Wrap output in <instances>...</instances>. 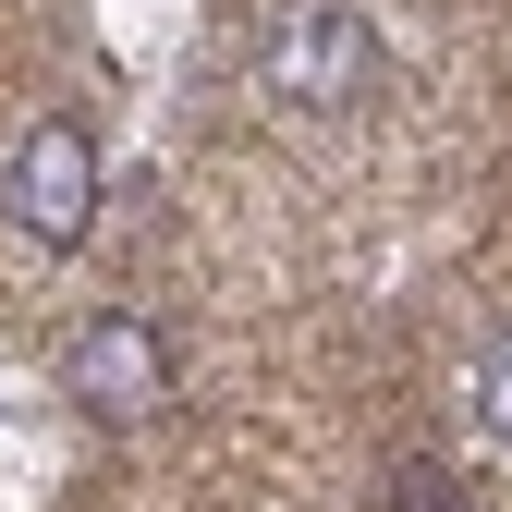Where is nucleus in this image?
I'll return each mask as SVG.
<instances>
[{"instance_id":"1","label":"nucleus","mask_w":512,"mask_h":512,"mask_svg":"<svg viewBox=\"0 0 512 512\" xmlns=\"http://www.w3.org/2000/svg\"><path fill=\"white\" fill-rule=\"evenodd\" d=\"M256 86L281 110H305V122H330V110H354L378 86V25L354 0H281L256 25Z\"/></svg>"},{"instance_id":"2","label":"nucleus","mask_w":512,"mask_h":512,"mask_svg":"<svg viewBox=\"0 0 512 512\" xmlns=\"http://www.w3.org/2000/svg\"><path fill=\"white\" fill-rule=\"evenodd\" d=\"M0 196H13V232L25 244H49V256H74L86 244V220H98V135L86 122H25V147H13V171H0Z\"/></svg>"},{"instance_id":"3","label":"nucleus","mask_w":512,"mask_h":512,"mask_svg":"<svg viewBox=\"0 0 512 512\" xmlns=\"http://www.w3.org/2000/svg\"><path fill=\"white\" fill-rule=\"evenodd\" d=\"M61 378H74V403L98 427H147L171 403V342L147 330L135 305H98L86 330H74V354H61Z\"/></svg>"},{"instance_id":"4","label":"nucleus","mask_w":512,"mask_h":512,"mask_svg":"<svg viewBox=\"0 0 512 512\" xmlns=\"http://www.w3.org/2000/svg\"><path fill=\"white\" fill-rule=\"evenodd\" d=\"M464 391H476V427H488V439H512V317H500V330L476 342V366H464Z\"/></svg>"}]
</instances>
